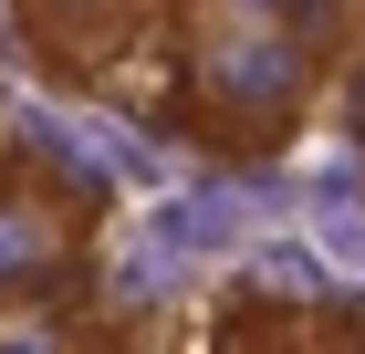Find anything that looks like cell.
<instances>
[{"mask_svg":"<svg viewBox=\"0 0 365 354\" xmlns=\"http://www.w3.org/2000/svg\"><path fill=\"white\" fill-rule=\"evenodd\" d=\"M53 271H63V219L42 209L31 188H11V177H0V302L42 292Z\"/></svg>","mask_w":365,"mask_h":354,"instance_id":"7a4b0ae2","label":"cell"},{"mask_svg":"<svg viewBox=\"0 0 365 354\" xmlns=\"http://www.w3.org/2000/svg\"><path fill=\"white\" fill-rule=\"evenodd\" d=\"M198 11H230V21H313V0H198Z\"/></svg>","mask_w":365,"mask_h":354,"instance_id":"3957f363","label":"cell"},{"mask_svg":"<svg viewBox=\"0 0 365 354\" xmlns=\"http://www.w3.org/2000/svg\"><path fill=\"white\" fill-rule=\"evenodd\" d=\"M209 115L230 125H282L313 83V42L292 21H230V11H198V53H188Z\"/></svg>","mask_w":365,"mask_h":354,"instance_id":"6da1fadb","label":"cell"}]
</instances>
